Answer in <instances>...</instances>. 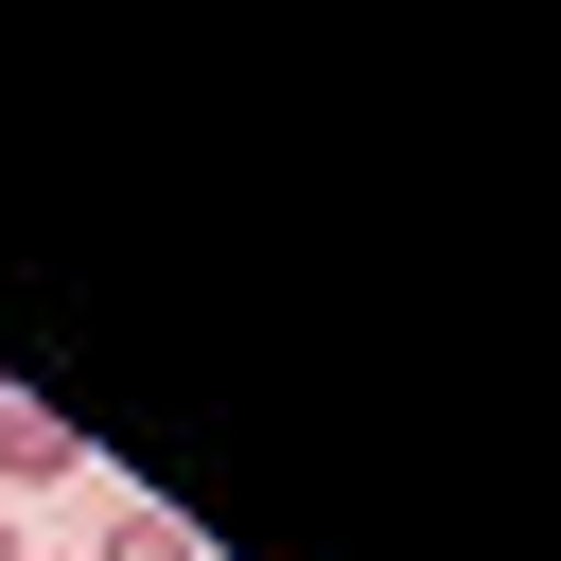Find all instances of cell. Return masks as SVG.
<instances>
[{
  "label": "cell",
  "mask_w": 561,
  "mask_h": 561,
  "mask_svg": "<svg viewBox=\"0 0 561 561\" xmlns=\"http://www.w3.org/2000/svg\"><path fill=\"white\" fill-rule=\"evenodd\" d=\"M70 473H88V438H70L53 403H0V508H18V491H70Z\"/></svg>",
  "instance_id": "6da1fadb"
},
{
  "label": "cell",
  "mask_w": 561,
  "mask_h": 561,
  "mask_svg": "<svg viewBox=\"0 0 561 561\" xmlns=\"http://www.w3.org/2000/svg\"><path fill=\"white\" fill-rule=\"evenodd\" d=\"M88 561H210V543H193V508H158V491H123V508H105V543H88Z\"/></svg>",
  "instance_id": "7a4b0ae2"
},
{
  "label": "cell",
  "mask_w": 561,
  "mask_h": 561,
  "mask_svg": "<svg viewBox=\"0 0 561 561\" xmlns=\"http://www.w3.org/2000/svg\"><path fill=\"white\" fill-rule=\"evenodd\" d=\"M0 561H35V526H18V508H0Z\"/></svg>",
  "instance_id": "3957f363"
},
{
  "label": "cell",
  "mask_w": 561,
  "mask_h": 561,
  "mask_svg": "<svg viewBox=\"0 0 561 561\" xmlns=\"http://www.w3.org/2000/svg\"><path fill=\"white\" fill-rule=\"evenodd\" d=\"M0 403H18V386H0Z\"/></svg>",
  "instance_id": "277c9868"
},
{
  "label": "cell",
  "mask_w": 561,
  "mask_h": 561,
  "mask_svg": "<svg viewBox=\"0 0 561 561\" xmlns=\"http://www.w3.org/2000/svg\"><path fill=\"white\" fill-rule=\"evenodd\" d=\"M35 561H53V543H35Z\"/></svg>",
  "instance_id": "5b68a950"
}]
</instances>
